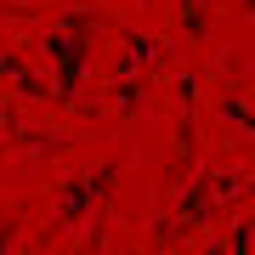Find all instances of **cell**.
Returning <instances> with one entry per match:
<instances>
[{
    "mask_svg": "<svg viewBox=\"0 0 255 255\" xmlns=\"http://www.w3.org/2000/svg\"><path fill=\"white\" fill-rule=\"evenodd\" d=\"M80 17H74L68 28H57V34L46 40V51H51V63H57V91L74 97L80 91V74H85V34H80Z\"/></svg>",
    "mask_w": 255,
    "mask_h": 255,
    "instance_id": "cell-1",
    "label": "cell"
},
{
    "mask_svg": "<svg viewBox=\"0 0 255 255\" xmlns=\"http://www.w3.org/2000/svg\"><path fill=\"white\" fill-rule=\"evenodd\" d=\"M244 11H255V0H244Z\"/></svg>",
    "mask_w": 255,
    "mask_h": 255,
    "instance_id": "cell-2",
    "label": "cell"
}]
</instances>
